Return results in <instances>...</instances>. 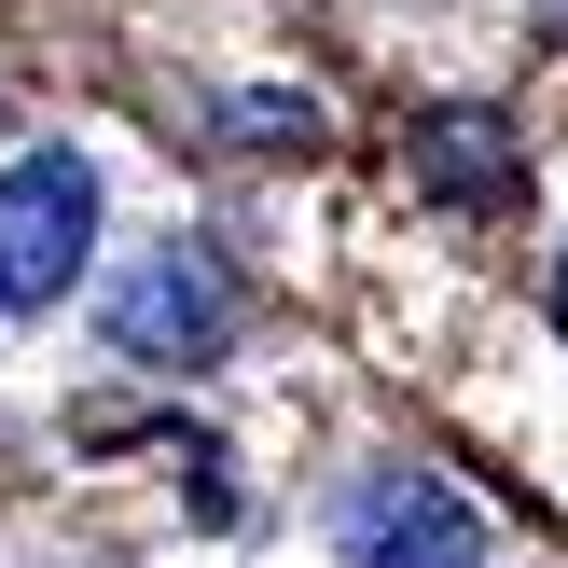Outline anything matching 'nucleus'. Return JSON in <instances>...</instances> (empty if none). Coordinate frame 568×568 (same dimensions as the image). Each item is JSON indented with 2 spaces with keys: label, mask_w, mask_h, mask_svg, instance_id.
I'll use <instances>...</instances> for the list:
<instances>
[{
  "label": "nucleus",
  "mask_w": 568,
  "mask_h": 568,
  "mask_svg": "<svg viewBox=\"0 0 568 568\" xmlns=\"http://www.w3.org/2000/svg\"><path fill=\"white\" fill-rule=\"evenodd\" d=\"M222 320H236V292H222L209 250H153V264L111 292V333H125V361H209Z\"/></svg>",
  "instance_id": "3"
},
{
  "label": "nucleus",
  "mask_w": 568,
  "mask_h": 568,
  "mask_svg": "<svg viewBox=\"0 0 568 568\" xmlns=\"http://www.w3.org/2000/svg\"><path fill=\"white\" fill-rule=\"evenodd\" d=\"M83 250H98V166L83 153H28L14 181H0V305H55L83 277Z\"/></svg>",
  "instance_id": "1"
},
{
  "label": "nucleus",
  "mask_w": 568,
  "mask_h": 568,
  "mask_svg": "<svg viewBox=\"0 0 568 568\" xmlns=\"http://www.w3.org/2000/svg\"><path fill=\"white\" fill-rule=\"evenodd\" d=\"M347 568H486V527H471L458 486L430 471H375L347 499Z\"/></svg>",
  "instance_id": "2"
},
{
  "label": "nucleus",
  "mask_w": 568,
  "mask_h": 568,
  "mask_svg": "<svg viewBox=\"0 0 568 568\" xmlns=\"http://www.w3.org/2000/svg\"><path fill=\"white\" fill-rule=\"evenodd\" d=\"M555 333H568V264H555Z\"/></svg>",
  "instance_id": "5"
},
{
  "label": "nucleus",
  "mask_w": 568,
  "mask_h": 568,
  "mask_svg": "<svg viewBox=\"0 0 568 568\" xmlns=\"http://www.w3.org/2000/svg\"><path fill=\"white\" fill-rule=\"evenodd\" d=\"M499 125H430V181L444 194H514V153H486Z\"/></svg>",
  "instance_id": "4"
}]
</instances>
